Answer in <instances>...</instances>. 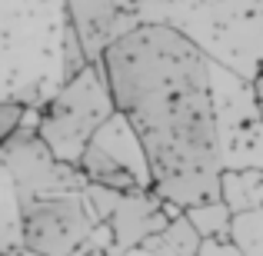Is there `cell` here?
<instances>
[{
  "label": "cell",
  "mask_w": 263,
  "mask_h": 256,
  "mask_svg": "<svg viewBox=\"0 0 263 256\" xmlns=\"http://www.w3.org/2000/svg\"><path fill=\"white\" fill-rule=\"evenodd\" d=\"M4 167L13 180L20 203L27 200H53V196H73L84 193L90 180L84 176L80 167L57 160L50 153L44 140H40L37 127H24L20 133H13L10 140H4Z\"/></svg>",
  "instance_id": "4"
},
{
  "label": "cell",
  "mask_w": 263,
  "mask_h": 256,
  "mask_svg": "<svg viewBox=\"0 0 263 256\" xmlns=\"http://www.w3.org/2000/svg\"><path fill=\"white\" fill-rule=\"evenodd\" d=\"M107 226L114 233V250L117 253H134L147 246L157 233L170 226L167 200H160L154 190H137V193H120L114 213L107 216Z\"/></svg>",
  "instance_id": "5"
},
{
  "label": "cell",
  "mask_w": 263,
  "mask_h": 256,
  "mask_svg": "<svg viewBox=\"0 0 263 256\" xmlns=\"http://www.w3.org/2000/svg\"><path fill=\"white\" fill-rule=\"evenodd\" d=\"M220 200L237 213H250L263 206V170H223Z\"/></svg>",
  "instance_id": "6"
},
{
  "label": "cell",
  "mask_w": 263,
  "mask_h": 256,
  "mask_svg": "<svg viewBox=\"0 0 263 256\" xmlns=\"http://www.w3.org/2000/svg\"><path fill=\"white\" fill-rule=\"evenodd\" d=\"M200 246H203V237H200V230L183 213V216L170 220V226L163 233L147 240L143 250H150L154 256H200Z\"/></svg>",
  "instance_id": "7"
},
{
  "label": "cell",
  "mask_w": 263,
  "mask_h": 256,
  "mask_svg": "<svg viewBox=\"0 0 263 256\" xmlns=\"http://www.w3.org/2000/svg\"><path fill=\"white\" fill-rule=\"evenodd\" d=\"M230 240L237 243V250L243 256H263V206L233 216Z\"/></svg>",
  "instance_id": "9"
},
{
  "label": "cell",
  "mask_w": 263,
  "mask_h": 256,
  "mask_svg": "<svg viewBox=\"0 0 263 256\" xmlns=\"http://www.w3.org/2000/svg\"><path fill=\"white\" fill-rule=\"evenodd\" d=\"M114 116H117V103L107 80H103V70L97 64H90L77 80L64 84L50 96V103L44 107V113L37 120V133L57 160L80 167L87 147Z\"/></svg>",
  "instance_id": "2"
},
{
  "label": "cell",
  "mask_w": 263,
  "mask_h": 256,
  "mask_svg": "<svg viewBox=\"0 0 263 256\" xmlns=\"http://www.w3.org/2000/svg\"><path fill=\"white\" fill-rule=\"evenodd\" d=\"M186 220L200 230L203 240H217V237H230V226H233V210L217 200V203H203V206H193L186 210Z\"/></svg>",
  "instance_id": "8"
},
{
  "label": "cell",
  "mask_w": 263,
  "mask_h": 256,
  "mask_svg": "<svg viewBox=\"0 0 263 256\" xmlns=\"http://www.w3.org/2000/svg\"><path fill=\"white\" fill-rule=\"evenodd\" d=\"M127 256H154V253H150V250H143V246H140V250H134V253H127Z\"/></svg>",
  "instance_id": "13"
},
{
  "label": "cell",
  "mask_w": 263,
  "mask_h": 256,
  "mask_svg": "<svg viewBox=\"0 0 263 256\" xmlns=\"http://www.w3.org/2000/svg\"><path fill=\"white\" fill-rule=\"evenodd\" d=\"M97 216L87 196H53L20 203V246L37 256H73L97 230Z\"/></svg>",
  "instance_id": "3"
},
{
  "label": "cell",
  "mask_w": 263,
  "mask_h": 256,
  "mask_svg": "<svg viewBox=\"0 0 263 256\" xmlns=\"http://www.w3.org/2000/svg\"><path fill=\"white\" fill-rule=\"evenodd\" d=\"M200 256H243V253L237 250V243L230 237H217V240H203Z\"/></svg>",
  "instance_id": "11"
},
{
  "label": "cell",
  "mask_w": 263,
  "mask_h": 256,
  "mask_svg": "<svg viewBox=\"0 0 263 256\" xmlns=\"http://www.w3.org/2000/svg\"><path fill=\"white\" fill-rule=\"evenodd\" d=\"M24 120H27V103L20 100H4L0 103V136L10 140L13 133L24 130Z\"/></svg>",
  "instance_id": "10"
},
{
  "label": "cell",
  "mask_w": 263,
  "mask_h": 256,
  "mask_svg": "<svg viewBox=\"0 0 263 256\" xmlns=\"http://www.w3.org/2000/svg\"><path fill=\"white\" fill-rule=\"evenodd\" d=\"M97 67L143 147L150 190L180 210L217 203L227 156L206 53L167 24H137Z\"/></svg>",
  "instance_id": "1"
},
{
  "label": "cell",
  "mask_w": 263,
  "mask_h": 256,
  "mask_svg": "<svg viewBox=\"0 0 263 256\" xmlns=\"http://www.w3.org/2000/svg\"><path fill=\"white\" fill-rule=\"evenodd\" d=\"M253 100H257V110H260V116H263V73L253 80Z\"/></svg>",
  "instance_id": "12"
}]
</instances>
